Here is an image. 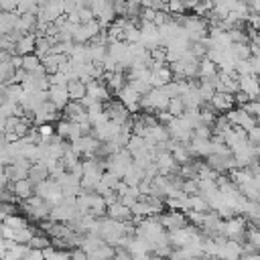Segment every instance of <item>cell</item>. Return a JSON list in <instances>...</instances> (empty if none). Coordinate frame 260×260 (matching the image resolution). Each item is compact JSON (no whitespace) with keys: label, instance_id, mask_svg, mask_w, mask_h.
Returning a JSON list of instances; mask_svg holds the SVG:
<instances>
[{"label":"cell","instance_id":"1","mask_svg":"<svg viewBox=\"0 0 260 260\" xmlns=\"http://www.w3.org/2000/svg\"><path fill=\"white\" fill-rule=\"evenodd\" d=\"M158 221H160V225H162L167 232L185 228V225L189 223V221H187V215L181 213L179 209H171L169 213H158Z\"/></svg>","mask_w":260,"mask_h":260},{"label":"cell","instance_id":"2","mask_svg":"<svg viewBox=\"0 0 260 260\" xmlns=\"http://www.w3.org/2000/svg\"><path fill=\"white\" fill-rule=\"evenodd\" d=\"M116 98L126 106V110H128L130 114H134V112H138V110H140V108H138V98H140V93H138V91H134L128 83H126V85L116 93Z\"/></svg>","mask_w":260,"mask_h":260},{"label":"cell","instance_id":"3","mask_svg":"<svg viewBox=\"0 0 260 260\" xmlns=\"http://www.w3.org/2000/svg\"><path fill=\"white\" fill-rule=\"evenodd\" d=\"M211 106L215 112H228L230 108H234V93H228V91H213L211 95Z\"/></svg>","mask_w":260,"mask_h":260},{"label":"cell","instance_id":"4","mask_svg":"<svg viewBox=\"0 0 260 260\" xmlns=\"http://www.w3.org/2000/svg\"><path fill=\"white\" fill-rule=\"evenodd\" d=\"M47 177H49V169L45 167L43 160H35V162H30V167H28V171H26V179H28L32 185L45 181Z\"/></svg>","mask_w":260,"mask_h":260},{"label":"cell","instance_id":"5","mask_svg":"<svg viewBox=\"0 0 260 260\" xmlns=\"http://www.w3.org/2000/svg\"><path fill=\"white\" fill-rule=\"evenodd\" d=\"M47 98L57 106V110H61L69 102V95H67V87L65 85H49Z\"/></svg>","mask_w":260,"mask_h":260},{"label":"cell","instance_id":"6","mask_svg":"<svg viewBox=\"0 0 260 260\" xmlns=\"http://www.w3.org/2000/svg\"><path fill=\"white\" fill-rule=\"evenodd\" d=\"M12 185H10V189H12V193L18 197V199H26V197H30L32 193H35V185L24 177V179H16V181H10Z\"/></svg>","mask_w":260,"mask_h":260},{"label":"cell","instance_id":"7","mask_svg":"<svg viewBox=\"0 0 260 260\" xmlns=\"http://www.w3.org/2000/svg\"><path fill=\"white\" fill-rule=\"evenodd\" d=\"M106 215H108V217H112V219H118V221H126V219H130V217H132V211H130V207H128V205H124V203L116 201V203H112V205H108V207H106Z\"/></svg>","mask_w":260,"mask_h":260},{"label":"cell","instance_id":"8","mask_svg":"<svg viewBox=\"0 0 260 260\" xmlns=\"http://www.w3.org/2000/svg\"><path fill=\"white\" fill-rule=\"evenodd\" d=\"M18 12L16 10H0V35H6L16 26Z\"/></svg>","mask_w":260,"mask_h":260},{"label":"cell","instance_id":"9","mask_svg":"<svg viewBox=\"0 0 260 260\" xmlns=\"http://www.w3.org/2000/svg\"><path fill=\"white\" fill-rule=\"evenodd\" d=\"M35 51V35L32 32H24L16 43H14V53L18 55H26Z\"/></svg>","mask_w":260,"mask_h":260},{"label":"cell","instance_id":"10","mask_svg":"<svg viewBox=\"0 0 260 260\" xmlns=\"http://www.w3.org/2000/svg\"><path fill=\"white\" fill-rule=\"evenodd\" d=\"M67 95H69V100H81L83 95H85V83L83 81H79V79H71V81H67Z\"/></svg>","mask_w":260,"mask_h":260},{"label":"cell","instance_id":"11","mask_svg":"<svg viewBox=\"0 0 260 260\" xmlns=\"http://www.w3.org/2000/svg\"><path fill=\"white\" fill-rule=\"evenodd\" d=\"M167 112H169L173 118H179V116H183V112H185V104H183V100H181L179 95H175V98H169V104H167Z\"/></svg>","mask_w":260,"mask_h":260},{"label":"cell","instance_id":"12","mask_svg":"<svg viewBox=\"0 0 260 260\" xmlns=\"http://www.w3.org/2000/svg\"><path fill=\"white\" fill-rule=\"evenodd\" d=\"M24 71H35V69H39L41 67V59H39V55L32 51V53H26V55H22V65H20Z\"/></svg>","mask_w":260,"mask_h":260},{"label":"cell","instance_id":"13","mask_svg":"<svg viewBox=\"0 0 260 260\" xmlns=\"http://www.w3.org/2000/svg\"><path fill=\"white\" fill-rule=\"evenodd\" d=\"M215 71H217V65H215L213 61H209L207 57L199 59V77H203V75H211V73H215Z\"/></svg>","mask_w":260,"mask_h":260},{"label":"cell","instance_id":"14","mask_svg":"<svg viewBox=\"0 0 260 260\" xmlns=\"http://www.w3.org/2000/svg\"><path fill=\"white\" fill-rule=\"evenodd\" d=\"M49 244H51L49 238H45V236H41V234H32L30 240L26 242L28 248H37V250H43V248H47Z\"/></svg>","mask_w":260,"mask_h":260},{"label":"cell","instance_id":"15","mask_svg":"<svg viewBox=\"0 0 260 260\" xmlns=\"http://www.w3.org/2000/svg\"><path fill=\"white\" fill-rule=\"evenodd\" d=\"M128 85H130L134 91H138L140 95L148 93V89L152 87V85L148 83V79H130V81H128Z\"/></svg>","mask_w":260,"mask_h":260},{"label":"cell","instance_id":"16","mask_svg":"<svg viewBox=\"0 0 260 260\" xmlns=\"http://www.w3.org/2000/svg\"><path fill=\"white\" fill-rule=\"evenodd\" d=\"M240 108H242L244 112H248L250 116H256V118H258V114H260V102H258V100H248V102H244Z\"/></svg>","mask_w":260,"mask_h":260},{"label":"cell","instance_id":"17","mask_svg":"<svg viewBox=\"0 0 260 260\" xmlns=\"http://www.w3.org/2000/svg\"><path fill=\"white\" fill-rule=\"evenodd\" d=\"M181 191L191 195V193H199V179H185L181 185Z\"/></svg>","mask_w":260,"mask_h":260},{"label":"cell","instance_id":"18","mask_svg":"<svg viewBox=\"0 0 260 260\" xmlns=\"http://www.w3.org/2000/svg\"><path fill=\"white\" fill-rule=\"evenodd\" d=\"M6 225H10V228H22V225H26V221L20 217V215H12V213H8V215H4V219H2Z\"/></svg>","mask_w":260,"mask_h":260},{"label":"cell","instance_id":"19","mask_svg":"<svg viewBox=\"0 0 260 260\" xmlns=\"http://www.w3.org/2000/svg\"><path fill=\"white\" fill-rule=\"evenodd\" d=\"M77 18H79V22H87V20H91V18H95V16H93L91 8L79 6V8H77Z\"/></svg>","mask_w":260,"mask_h":260},{"label":"cell","instance_id":"20","mask_svg":"<svg viewBox=\"0 0 260 260\" xmlns=\"http://www.w3.org/2000/svg\"><path fill=\"white\" fill-rule=\"evenodd\" d=\"M167 20H171V14H169L167 10H156V12H154V18H152V22H154L156 26L165 24Z\"/></svg>","mask_w":260,"mask_h":260},{"label":"cell","instance_id":"21","mask_svg":"<svg viewBox=\"0 0 260 260\" xmlns=\"http://www.w3.org/2000/svg\"><path fill=\"white\" fill-rule=\"evenodd\" d=\"M61 6H63V12H65V14H69V12H73V10L79 8L75 0H61Z\"/></svg>","mask_w":260,"mask_h":260},{"label":"cell","instance_id":"22","mask_svg":"<svg viewBox=\"0 0 260 260\" xmlns=\"http://www.w3.org/2000/svg\"><path fill=\"white\" fill-rule=\"evenodd\" d=\"M18 0H0V10H16Z\"/></svg>","mask_w":260,"mask_h":260},{"label":"cell","instance_id":"23","mask_svg":"<svg viewBox=\"0 0 260 260\" xmlns=\"http://www.w3.org/2000/svg\"><path fill=\"white\" fill-rule=\"evenodd\" d=\"M2 219H4V213H2V211H0V223H2Z\"/></svg>","mask_w":260,"mask_h":260}]
</instances>
